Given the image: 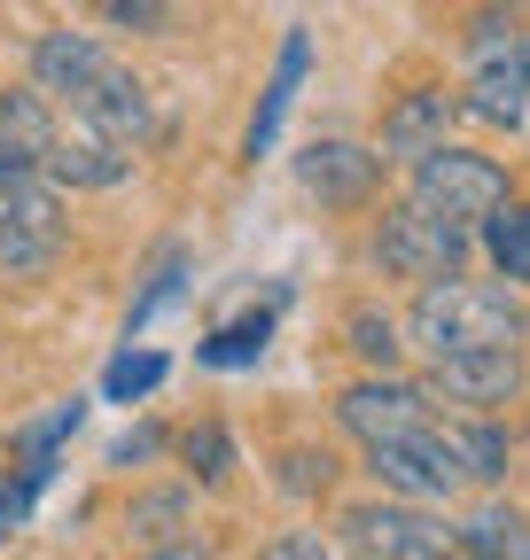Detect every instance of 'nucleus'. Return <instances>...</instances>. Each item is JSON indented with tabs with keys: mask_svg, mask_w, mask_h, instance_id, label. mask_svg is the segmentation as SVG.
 I'll list each match as a JSON object with an SVG mask.
<instances>
[{
	"mask_svg": "<svg viewBox=\"0 0 530 560\" xmlns=\"http://www.w3.org/2000/svg\"><path fill=\"white\" fill-rule=\"evenodd\" d=\"M414 342L429 359H452V350H499V342H522V304L499 289V280H429L414 296Z\"/></svg>",
	"mask_w": 530,
	"mask_h": 560,
	"instance_id": "obj_1",
	"label": "nucleus"
},
{
	"mask_svg": "<svg viewBox=\"0 0 530 560\" xmlns=\"http://www.w3.org/2000/svg\"><path fill=\"white\" fill-rule=\"evenodd\" d=\"M406 202H422L429 219H445V226L469 234V226H484L492 210L507 202V172H499L492 156L452 149V140H445V149H429V156L414 164V195H406Z\"/></svg>",
	"mask_w": 530,
	"mask_h": 560,
	"instance_id": "obj_2",
	"label": "nucleus"
},
{
	"mask_svg": "<svg viewBox=\"0 0 530 560\" xmlns=\"http://www.w3.org/2000/svg\"><path fill=\"white\" fill-rule=\"evenodd\" d=\"M375 265L390 280H422V289H429V280H452L460 265H469V234L429 219L422 202H390L382 226H375Z\"/></svg>",
	"mask_w": 530,
	"mask_h": 560,
	"instance_id": "obj_3",
	"label": "nucleus"
},
{
	"mask_svg": "<svg viewBox=\"0 0 530 560\" xmlns=\"http://www.w3.org/2000/svg\"><path fill=\"white\" fill-rule=\"evenodd\" d=\"M344 545L359 560H460L452 552V529L414 506V499H375V506H352L344 514Z\"/></svg>",
	"mask_w": 530,
	"mask_h": 560,
	"instance_id": "obj_4",
	"label": "nucleus"
},
{
	"mask_svg": "<svg viewBox=\"0 0 530 560\" xmlns=\"http://www.w3.org/2000/svg\"><path fill=\"white\" fill-rule=\"evenodd\" d=\"M336 420H344L359 444H406V436H422L429 420H437V405H429L422 382L367 374V382H352V389L336 397Z\"/></svg>",
	"mask_w": 530,
	"mask_h": 560,
	"instance_id": "obj_5",
	"label": "nucleus"
},
{
	"mask_svg": "<svg viewBox=\"0 0 530 560\" xmlns=\"http://www.w3.org/2000/svg\"><path fill=\"white\" fill-rule=\"evenodd\" d=\"M429 397H452V405H469V412H499V405H515V397H522V342L429 359Z\"/></svg>",
	"mask_w": 530,
	"mask_h": 560,
	"instance_id": "obj_6",
	"label": "nucleus"
},
{
	"mask_svg": "<svg viewBox=\"0 0 530 560\" xmlns=\"http://www.w3.org/2000/svg\"><path fill=\"white\" fill-rule=\"evenodd\" d=\"M367 475L390 490V499H414V506L452 499V490H460V467H452V452L437 436V420L422 436H406V444H367Z\"/></svg>",
	"mask_w": 530,
	"mask_h": 560,
	"instance_id": "obj_7",
	"label": "nucleus"
},
{
	"mask_svg": "<svg viewBox=\"0 0 530 560\" xmlns=\"http://www.w3.org/2000/svg\"><path fill=\"white\" fill-rule=\"evenodd\" d=\"M71 117H79L94 140H110V149H125V156H132V149L149 140V86L132 79L125 62H110L102 79H94V86L71 102Z\"/></svg>",
	"mask_w": 530,
	"mask_h": 560,
	"instance_id": "obj_8",
	"label": "nucleus"
},
{
	"mask_svg": "<svg viewBox=\"0 0 530 560\" xmlns=\"http://www.w3.org/2000/svg\"><path fill=\"white\" fill-rule=\"evenodd\" d=\"M375 172H382V156L359 149V140H304V156H297V187L327 210H359L375 195Z\"/></svg>",
	"mask_w": 530,
	"mask_h": 560,
	"instance_id": "obj_9",
	"label": "nucleus"
},
{
	"mask_svg": "<svg viewBox=\"0 0 530 560\" xmlns=\"http://www.w3.org/2000/svg\"><path fill=\"white\" fill-rule=\"evenodd\" d=\"M0 210H9L24 234H39L47 249L71 242V219H62V187H55L32 156H16L9 140H0Z\"/></svg>",
	"mask_w": 530,
	"mask_h": 560,
	"instance_id": "obj_10",
	"label": "nucleus"
},
{
	"mask_svg": "<svg viewBox=\"0 0 530 560\" xmlns=\"http://www.w3.org/2000/svg\"><path fill=\"white\" fill-rule=\"evenodd\" d=\"M460 109L515 132L530 117V39L507 47V55H492V62H469V102H460Z\"/></svg>",
	"mask_w": 530,
	"mask_h": 560,
	"instance_id": "obj_11",
	"label": "nucleus"
},
{
	"mask_svg": "<svg viewBox=\"0 0 530 560\" xmlns=\"http://www.w3.org/2000/svg\"><path fill=\"white\" fill-rule=\"evenodd\" d=\"M102 70H110V55H102L87 32H39V39H32V86H39L47 102H79Z\"/></svg>",
	"mask_w": 530,
	"mask_h": 560,
	"instance_id": "obj_12",
	"label": "nucleus"
},
{
	"mask_svg": "<svg viewBox=\"0 0 530 560\" xmlns=\"http://www.w3.org/2000/svg\"><path fill=\"white\" fill-rule=\"evenodd\" d=\"M445 132H452V94L422 86V94H398V109L382 117V164H422L429 149H445Z\"/></svg>",
	"mask_w": 530,
	"mask_h": 560,
	"instance_id": "obj_13",
	"label": "nucleus"
},
{
	"mask_svg": "<svg viewBox=\"0 0 530 560\" xmlns=\"http://www.w3.org/2000/svg\"><path fill=\"white\" fill-rule=\"evenodd\" d=\"M39 172H47L55 187H117V179L132 172V156L110 149V140H94V132L79 125V132H62V140H55V156H47Z\"/></svg>",
	"mask_w": 530,
	"mask_h": 560,
	"instance_id": "obj_14",
	"label": "nucleus"
},
{
	"mask_svg": "<svg viewBox=\"0 0 530 560\" xmlns=\"http://www.w3.org/2000/svg\"><path fill=\"white\" fill-rule=\"evenodd\" d=\"M452 552L460 560H530V514L522 506H476L469 522L452 529Z\"/></svg>",
	"mask_w": 530,
	"mask_h": 560,
	"instance_id": "obj_15",
	"label": "nucleus"
},
{
	"mask_svg": "<svg viewBox=\"0 0 530 560\" xmlns=\"http://www.w3.org/2000/svg\"><path fill=\"white\" fill-rule=\"evenodd\" d=\"M437 436L460 467V482H499L507 475V429L492 412H469V420H437Z\"/></svg>",
	"mask_w": 530,
	"mask_h": 560,
	"instance_id": "obj_16",
	"label": "nucleus"
},
{
	"mask_svg": "<svg viewBox=\"0 0 530 560\" xmlns=\"http://www.w3.org/2000/svg\"><path fill=\"white\" fill-rule=\"evenodd\" d=\"M0 140H9L16 156L47 164V156H55V140H62V117H55V102H47L39 86H9V94H0Z\"/></svg>",
	"mask_w": 530,
	"mask_h": 560,
	"instance_id": "obj_17",
	"label": "nucleus"
},
{
	"mask_svg": "<svg viewBox=\"0 0 530 560\" xmlns=\"http://www.w3.org/2000/svg\"><path fill=\"white\" fill-rule=\"evenodd\" d=\"M304 62H312V39L289 32V39H281V62H274V86H265V102H257V117H250V156L274 149V132H281V117H289L297 86H304Z\"/></svg>",
	"mask_w": 530,
	"mask_h": 560,
	"instance_id": "obj_18",
	"label": "nucleus"
},
{
	"mask_svg": "<svg viewBox=\"0 0 530 560\" xmlns=\"http://www.w3.org/2000/svg\"><path fill=\"white\" fill-rule=\"evenodd\" d=\"M187 522H195V499H187V482H164V490H141V499L125 506V529L141 537L149 552L157 545H172V537H187Z\"/></svg>",
	"mask_w": 530,
	"mask_h": 560,
	"instance_id": "obj_19",
	"label": "nucleus"
},
{
	"mask_svg": "<svg viewBox=\"0 0 530 560\" xmlns=\"http://www.w3.org/2000/svg\"><path fill=\"white\" fill-rule=\"evenodd\" d=\"M484 249L499 265V280H515V289H530V202H499L492 219H484Z\"/></svg>",
	"mask_w": 530,
	"mask_h": 560,
	"instance_id": "obj_20",
	"label": "nucleus"
},
{
	"mask_svg": "<svg viewBox=\"0 0 530 560\" xmlns=\"http://www.w3.org/2000/svg\"><path fill=\"white\" fill-rule=\"evenodd\" d=\"M79 420H87V405H79V397H71V405H55V412H39L32 429H16V436H9V459H16V467H47V475H55V452L79 436Z\"/></svg>",
	"mask_w": 530,
	"mask_h": 560,
	"instance_id": "obj_21",
	"label": "nucleus"
},
{
	"mask_svg": "<svg viewBox=\"0 0 530 560\" xmlns=\"http://www.w3.org/2000/svg\"><path fill=\"white\" fill-rule=\"evenodd\" d=\"M180 459L195 467V482H204V490H219V482L234 475V436L219 429V420H195V429L180 436Z\"/></svg>",
	"mask_w": 530,
	"mask_h": 560,
	"instance_id": "obj_22",
	"label": "nucleus"
},
{
	"mask_svg": "<svg viewBox=\"0 0 530 560\" xmlns=\"http://www.w3.org/2000/svg\"><path fill=\"white\" fill-rule=\"evenodd\" d=\"M180 289H187V249L172 242V249H157V265H149V289L132 296V312H125V335H132V327H149V319H157V312H164Z\"/></svg>",
	"mask_w": 530,
	"mask_h": 560,
	"instance_id": "obj_23",
	"label": "nucleus"
},
{
	"mask_svg": "<svg viewBox=\"0 0 530 560\" xmlns=\"http://www.w3.org/2000/svg\"><path fill=\"white\" fill-rule=\"evenodd\" d=\"M344 335H352V350L367 359V374H390V366H398V350H406V342H398V319L375 312V304H359V312L344 319Z\"/></svg>",
	"mask_w": 530,
	"mask_h": 560,
	"instance_id": "obj_24",
	"label": "nucleus"
},
{
	"mask_svg": "<svg viewBox=\"0 0 530 560\" xmlns=\"http://www.w3.org/2000/svg\"><path fill=\"white\" fill-rule=\"evenodd\" d=\"M265 335H274V312H242V319H227V327L204 342V366H250L257 350H265Z\"/></svg>",
	"mask_w": 530,
	"mask_h": 560,
	"instance_id": "obj_25",
	"label": "nucleus"
},
{
	"mask_svg": "<svg viewBox=\"0 0 530 560\" xmlns=\"http://www.w3.org/2000/svg\"><path fill=\"white\" fill-rule=\"evenodd\" d=\"M164 382V359L157 350H125V359H110V374H102V397L110 405H132V397H149Z\"/></svg>",
	"mask_w": 530,
	"mask_h": 560,
	"instance_id": "obj_26",
	"label": "nucleus"
},
{
	"mask_svg": "<svg viewBox=\"0 0 530 560\" xmlns=\"http://www.w3.org/2000/svg\"><path fill=\"white\" fill-rule=\"evenodd\" d=\"M522 39H530V32H522L515 9H476V16H469V39H460V47H469V62H492V55L522 47Z\"/></svg>",
	"mask_w": 530,
	"mask_h": 560,
	"instance_id": "obj_27",
	"label": "nucleus"
},
{
	"mask_svg": "<svg viewBox=\"0 0 530 560\" xmlns=\"http://www.w3.org/2000/svg\"><path fill=\"white\" fill-rule=\"evenodd\" d=\"M62 249H47L39 234H24L16 219H9V210H0V272H16V280H32V272H47Z\"/></svg>",
	"mask_w": 530,
	"mask_h": 560,
	"instance_id": "obj_28",
	"label": "nucleus"
},
{
	"mask_svg": "<svg viewBox=\"0 0 530 560\" xmlns=\"http://www.w3.org/2000/svg\"><path fill=\"white\" fill-rule=\"evenodd\" d=\"M327 482H336V452H312V444L281 452V490L289 499H320Z\"/></svg>",
	"mask_w": 530,
	"mask_h": 560,
	"instance_id": "obj_29",
	"label": "nucleus"
},
{
	"mask_svg": "<svg viewBox=\"0 0 530 560\" xmlns=\"http://www.w3.org/2000/svg\"><path fill=\"white\" fill-rule=\"evenodd\" d=\"M39 482H47V467H16V475H0V529H16V522L32 514Z\"/></svg>",
	"mask_w": 530,
	"mask_h": 560,
	"instance_id": "obj_30",
	"label": "nucleus"
},
{
	"mask_svg": "<svg viewBox=\"0 0 530 560\" xmlns=\"http://www.w3.org/2000/svg\"><path fill=\"white\" fill-rule=\"evenodd\" d=\"M110 9V24H125V32H164L172 24V0H102Z\"/></svg>",
	"mask_w": 530,
	"mask_h": 560,
	"instance_id": "obj_31",
	"label": "nucleus"
},
{
	"mask_svg": "<svg viewBox=\"0 0 530 560\" xmlns=\"http://www.w3.org/2000/svg\"><path fill=\"white\" fill-rule=\"evenodd\" d=\"M157 452H164L157 429H125V436L110 444V467H141V459H157Z\"/></svg>",
	"mask_w": 530,
	"mask_h": 560,
	"instance_id": "obj_32",
	"label": "nucleus"
},
{
	"mask_svg": "<svg viewBox=\"0 0 530 560\" xmlns=\"http://www.w3.org/2000/svg\"><path fill=\"white\" fill-rule=\"evenodd\" d=\"M257 560H327V545H320V537H304V529H289V537L265 545Z\"/></svg>",
	"mask_w": 530,
	"mask_h": 560,
	"instance_id": "obj_33",
	"label": "nucleus"
},
{
	"mask_svg": "<svg viewBox=\"0 0 530 560\" xmlns=\"http://www.w3.org/2000/svg\"><path fill=\"white\" fill-rule=\"evenodd\" d=\"M149 560H211V545H195V537H172V545H157Z\"/></svg>",
	"mask_w": 530,
	"mask_h": 560,
	"instance_id": "obj_34",
	"label": "nucleus"
}]
</instances>
